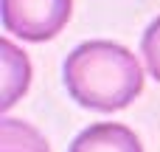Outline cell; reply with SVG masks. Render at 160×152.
Returning a JSON list of instances; mask_svg holds the SVG:
<instances>
[{
	"label": "cell",
	"instance_id": "obj_3",
	"mask_svg": "<svg viewBox=\"0 0 160 152\" xmlns=\"http://www.w3.org/2000/svg\"><path fill=\"white\" fill-rule=\"evenodd\" d=\"M68 152H143V147L129 127L104 121L82 130Z\"/></svg>",
	"mask_w": 160,
	"mask_h": 152
},
{
	"label": "cell",
	"instance_id": "obj_2",
	"mask_svg": "<svg viewBox=\"0 0 160 152\" xmlns=\"http://www.w3.org/2000/svg\"><path fill=\"white\" fill-rule=\"evenodd\" d=\"M73 0H3V28L25 42L53 39L70 20Z\"/></svg>",
	"mask_w": 160,
	"mask_h": 152
},
{
	"label": "cell",
	"instance_id": "obj_6",
	"mask_svg": "<svg viewBox=\"0 0 160 152\" xmlns=\"http://www.w3.org/2000/svg\"><path fill=\"white\" fill-rule=\"evenodd\" d=\"M141 54L146 59V68L149 73L160 82V17L149 23V28L143 31V39H141Z\"/></svg>",
	"mask_w": 160,
	"mask_h": 152
},
{
	"label": "cell",
	"instance_id": "obj_5",
	"mask_svg": "<svg viewBox=\"0 0 160 152\" xmlns=\"http://www.w3.org/2000/svg\"><path fill=\"white\" fill-rule=\"evenodd\" d=\"M0 152H48V141L20 118L0 121Z\"/></svg>",
	"mask_w": 160,
	"mask_h": 152
},
{
	"label": "cell",
	"instance_id": "obj_1",
	"mask_svg": "<svg viewBox=\"0 0 160 152\" xmlns=\"http://www.w3.org/2000/svg\"><path fill=\"white\" fill-rule=\"evenodd\" d=\"M62 76L70 99L96 113L124 110L143 90V68L138 56L110 39L76 45L62 65Z\"/></svg>",
	"mask_w": 160,
	"mask_h": 152
},
{
	"label": "cell",
	"instance_id": "obj_4",
	"mask_svg": "<svg viewBox=\"0 0 160 152\" xmlns=\"http://www.w3.org/2000/svg\"><path fill=\"white\" fill-rule=\"evenodd\" d=\"M0 51H3V102L0 107L8 110L25 90H28V82H31V62L28 56L11 42V39H3L0 42Z\"/></svg>",
	"mask_w": 160,
	"mask_h": 152
}]
</instances>
